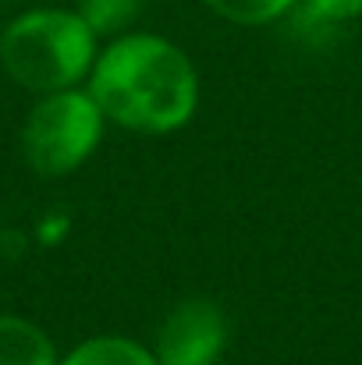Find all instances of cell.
Segmentation results:
<instances>
[{
	"label": "cell",
	"instance_id": "obj_1",
	"mask_svg": "<svg viewBox=\"0 0 362 365\" xmlns=\"http://www.w3.org/2000/svg\"><path fill=\"white\" fill-rule=\"evenodd\" d=\"M89 96L104 118L131 131H174L192 118L199 82L192 61L160 36H124L93 68Z\"/></svg>",
	"mask_w": 362,
	"mask_h": 365
},
{
	"label": "cell",
	"instance_id": "obj_2",
	"mask_svg": "<svg viewBox=\"0 0 362 365\" xmlns=\"http://www.w3.org/2000/svg\"><path fill=\"white\" fill-rule=\"evenodd\" d=\"M96 32L79 11H29L0 36L4 71L32 93H64L93 68Z\"/></svg>",
	"mask_w": 362,
	"mask_h": 365
},
{
	"label": "cell",
	"instance_id": "obj_8",
	"mask_svg": "<svg viewBox=\"0 0 362 365\" xmlns=\"http://www.w3.org/2000/svg\"><path fill=\"white\" fill-rule=\"evenodd\" d=\"M206 4L235 25H263V21L281 18L295 0H206Z\"/></svg>",
	"mask_w": 362,
	"mask_h": 365
},
{
	"label": "cell",
	"instance_id": "obj_4",
	"mask_svg": "<svg viewBox=\"0 0 362 365\" xmlns=\"http://www.w3.org/2000/svg\"><path fill=\"white\" fill-rule=\"evenodd\" d=\"M228 344V319L217 302L188 298L167 312L156 334V365H213Z\"/></svg>",
	"mask_w": 362,
	"mask_h": 365
},
{
	"label": "cell",
	"instance_id": "obj_3",
	"mask_svg": "<svg viewBox=\"0 0 362 365\" xmlns=\"http://www.w3.org/2000/svg\"><path fill=\"white\" fill-rule=\"evenodd\" d=\"M100 128L104 110L89 93H46L21 128V153L36 174L61 178L86 163V156L100 142Z\"/></svg>",
	"mask_w": 362,
	"mask_h": 365
},
{
	"label": "cell",
	"instance_id": "obj_5",
	"mask_svg": "<svg viewBox=\"0 0 362 365\" xmlns=\"http://www.w3.org/2000/svg\"><path fill=\"white\" fill-rule=\"evenodd\" d=\"M0 365H57V355L36 323L0 316Z\"/></svg>",
	"mask_w": 362,
	"mask_h": 365
},
{
	"label": "cell",
	"instance_id": "obj_6",
	"mask_svg": "<svg viewBox=\"0 0 362 365\" xmlns=\"http://www.w3.org/2000/svg\"><path fill=\"white\" fill-rule=\"evenodd\" d=\"M61 365H156V359L128 337H93L79 344Z\"/></svg>",
	"mask_w": 362,
	"mask_h": 365
},
{
	"label": "cell",
	"instance_id": "obj_7",
	"mask_svg": "<svg viewBox=\"0 0 362 365\" xmlns=\"http://www.w3.org/2000/svg\"><path fill=\"white\" fill-rule=\"evenodd\" d=\"M142 7L146 0H79V14L93 32H118Z\"/></svg>",
	"mask_w": 362,
	"mask_h": 365
},
{
	"label": "cell",
	"instance_id": "obj_9",
	"mask_svg": "<svg viewBox=\"0 0 362 365\" xmlns=\"http://www.w3.org/2000/svg\"><path fill=\"white\" fill-rule=\"evenodd\" d=\"M306 4H309V14L327 18V21H345L362 14V0H306Z\"/></svg>",
	"mask_w": 362,
	"mask_h": 365
}]
</instances>
